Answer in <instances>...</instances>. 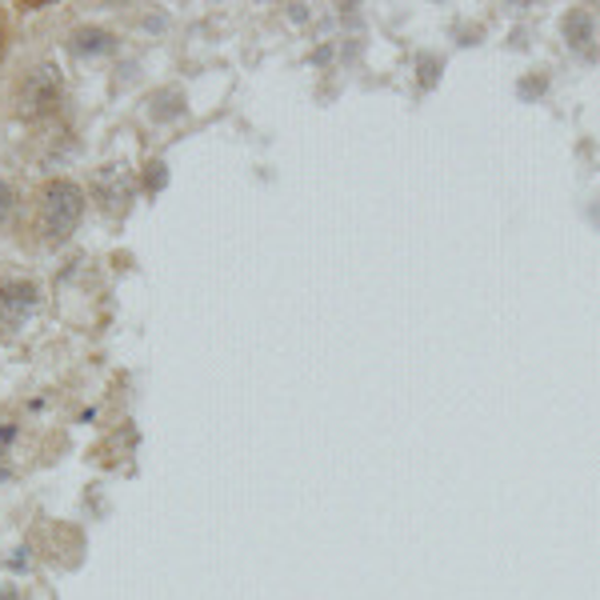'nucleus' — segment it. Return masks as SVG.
<instances>
[{
  "label": "nucleus",
  "instance_id": "f257e3e1",
  "mask_svg": "<svg viewBox=\"0 0 600 600\" xmlns=\"http://www.w3.org/2000/svg\"><path fill=\"white\" fill-rule=\"evenodd\" d=\"M80 216H85V189L73 180H48L36 200V224L48 241H65L77 233Z\"/></svg>",
  "mask_w": 600,
  "mask_h": 600
},
{
  "label": "nucleus",
  "instance_id": "f03ea898",
  "mask_svg": "<svg viewBox=\"0 0 600 600\" xmlns=\"http://www.w3.org/2000/svg\"><path fill=\"white\" fill-rule=\"evenodd\" d=\"M60 89H65L60 68H56V65H36L33 73L21 80V89H16V112L33 121V116L48 112L56 100H60Z\"/></svg>",
  "mask_w": 600,
  "mask_h": 600
},
{
  "label": "nucleus",
  "instance_id": "7ed1b4c3",
  "mask_svg": "<svg viewBox=\"0 0 600 600\" xmlns=\"http://www.w3.org/2000/svg\"><path fill=\"white\" fill-rule=\"evenodd\" d=\"M41 304V292L29 280H12V285H0V309L4 312H33Z\"/></svg>",
  "mask_w": 600,
  "mask_h": 600
},
{
  "label": "nucleus",
  "instance_id": "20e7f679",
  "mask_svg": "<svg viewBox=\"0 0 600 600\" xmlns=\"http://www.w3.org/2000/svg\"><path fill=\"white\" fill-rule=\"evenodd\" d=\"M73 48L89 56H104L116 48V36L104 33V29H77V33H73Z\"/></svg>",
  "mask_w": 600,
  "mask_h": 600
},
{
  "label": "nucleus",
  "instance_id": "39448f33",
  "mask_svg": "<svg viewBox=\"0 0 600 600\" xmlns=\"http://www.w3.org/2000/svg\"><path fill=\"white\" fill-rule=\"evenodd\" d=\"M565 36L573 41L577 48H589L592 41V21H589V12H573L565 21Z\"/></svg>",
  "mask_w": 600,
  "mask_h": 600
},
{
  "label": "nucleus",
  "instance_id": "423d86ee",
  "mask_svg": "<svg viewBox=\"0 0 600 600\" xmlns=\"http://www.w3.org/2000/svg\"><path fill=\"white\" fill-rule=\"evenodd\" d=\"M177 97H180V92H173V89H168V92H156V97H153V104H156L153 116H156V121H168V116H177L180 104H168V100H177Z\"/></svg>",
  "mask_w": 600,
  "mask_h": 600
},
{
  "label": "nucleus",
  "instance_id": "0eeeda50",
  "mask_svg": "<svg viewBox=\"0 0 600 600\" xmlns=\"http://www.w3.org/2000/svg\"><path fill=\"white\" fill-rule=\"evenodd\" d=\"M168 185V173H165V160H153V165H148V189L153 192H160Z\"/></svg>",
  "mask_w": 600,
  "mask_h": 600
},
{
  "label": "nucleus",
  "instance_id": "6e6552de",
  "mask_svg": "<svg viewBox=\"0 0 600 600\" xmlns=\"http://www.w3.org/2000/svg\"><path fill=\"white\" fill-rule=\"evenodd\" d=\"M12 200H16V192H12V185H9V180H0V221H4V216H9V212H12Z\"/></svg>",
  "mask_w": 600,
  "mask_h": 600
},
{
  "label": "nucleus",
  "instance_id": "1a4fd4ad",
  "mask_svg": "<svg viewBox=\"0 0 600 600\" xmlns=\"http://www.w3.org/2000/svg\"><path fill=\"white\" fill-rule=\"evenodd\" d=\"M12 436H16V429H12V424H0V453H4V448H9V441Z\"/></svg>",
  "mask_w": 600,
  "mask_h": 600
},
{
  "label": "nucleus",
  "instance_id": "9d476101",
  "mask_svg": "<svg viewBox=\"0 0 600 600\" xmlns=\"http://www.w3.org/2000/svg\"><path fill=\"white\" fill-rule=\"evenodd\" d=\"M4 48H9V24L0 16V60H4Z\"/></svg>",
  "mask_w": 600,
  "mask_h": 600
},
{
  "label": "nucleus",
  "instance_id": "9b49d317",
  "mask_svg": "<svg viewBox=\"0 0 600 600\" xmlns=\"http://www.w3.org/2000/svg\"><path fill=\"white\" fill-rule=\"evenodd\" d=\"M289 16H292V21H304V16H309V12H304V4H289Z\"/></svg>",
  "mask_w": 600,
  "mask_h": 600
},
{
  "label": "nucleus",
  "instance_id": "f8f14e48",
  "mask_svg": "<svg viewBox=\"0 0 600 600\" xmlns=\"http://www.w3.org/2000/svg\"><path fill=\"white\" fill-rule=\"evenodd\" d=\"M0 600H16V592H12V589H4V585H0Z\"/></svg>",
  "mask_w": 600,
  "mask_h": 600
}]
</instances>
